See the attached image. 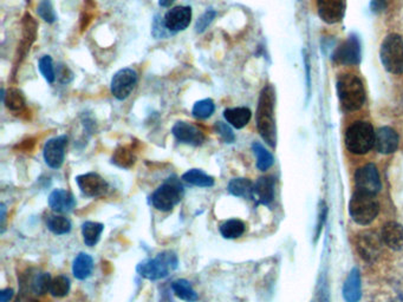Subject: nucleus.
Segmentation results:
<instances>
[{"label": "nucleus", "instance_id": "6ab92c4d", "mask_svg": "<svg viewBox=\"0 0 403 302\" xmlns=\"http://www.w3.org/2000/svg\"><path fill=\"white\" fill-rule=\"evenodd\" d=\"M252 199L258 204L270 206L275 200V178L271 176L259 177L254 183Z\"/></svg>", "mask_w": 403, "mask_h": 302}, {"label": "nucleus", "instance_id": "4468645a", "mask_svg": "<svg viewBox=\"0 0 403 302\" xmlns=\"http://www.w3.org/2000/svg\"><path fill=\"white\" fill-rule=\"evenodd\" d=\"M173 135L179 142L189 144L193 147H199L205 142V135L197 126L187 122H176L172 129Z\"/></svg>", "mask_w": 403, "mask_h": 302}, {"label": "nucleus", "instance_id": "de8ad7c7", "mask_svg": "<svg viewBox=\"0 0 403 302\" xmlns=\"http://www.w3.org/2000/svg\"><path fill=\"white\" fill-rule=\"evenodd\" d=\"M174 1L175 0H159V5L160 6H162V8H169Z\"/></svg>", "mask_w": 403, "mask_h": 302}, {"label": "nucleus", "instance_id": "7ed1b4c3", "mask_svg": "<svg viewBox=\"0 0 403 302\" xmlns=\"http://www.w3.org/2000/svg\"><path fill=\"white\" fill-rule=\"evenodd\" d=\"M337 94L341 104L347 111H356L365 104L363 83L354 74H342L337 81Z\"/></svg>", "mask_w": 403, "mask_h": 302}, {"label": "nucleus", "instance_id": "cd10ccee", "mask_svg": "<svg viewBox=\"0 0 403 302\" xmlns=\"http://www.w3.org/2000/svg\"><path fill=\"white\" fill-rule=\"evenodd\" d=\"M172 290L176 298L180 299L182 301L195 302L199 299V295L194 290L193 286L186 279L174 281L172 284Z\"/></svg>", "mask_w": 403, "mask_h": 302}, {"label": "nucleus", "instance_id": "9b49d317", "mask_svg": "<svg viewBox=\"0 0 403 302\" xmlns=\"http://www.w3.org/2000/svg\"><path fill=\"white\" fill-rule=\"evenodd\" d=\"M68 136L62 135L49 139L44 146L43 155L45 163L51 169H60L65 159V149L68 146Z\"/></svg>", "mask_w": 403, "mask_h": 302}, {"label": "nucleus", "instance_id": "39448f33", "mask_svg": "<svg viewBox=\"0 0 403 302\" xmlns=\"http://www.w3.org/2000/svg\"><path fill=\"white\" fill-rule=\"evenodd\" d=\"M184 193V186L181 182L176 177H169L167 181L155 190L150 197V202L160 212H172L175 206L181 202Z\"/></svg>", "mask_w": 403, "mask_h": 302}, {"label": "nucleus", "instance_id": "a211bd4d", "mask_svg": "<svg viewBox=\"0 0 403 302\" xmlns=\"http://www.w3.org/2000/svg\"><path fill=\"white\" fill-rule=\"evenodd\" d=\"M375 148L380 154L389 155L399 148V135L389 126H383L375 133Z\"/></svg>", "mask_w": 403, "mask_h": 302}, {"label": "nucleus", "instance_id": "2f4dec72", "mask_svg": "<svg viewBox=\"0 0 403 302\" xmlns=\"http://www.w3.org/2000/svg\"><path fill=\"white\" fill-rule=\"evenodd\" d=\"M252 150L254 155L257 157V168L262 171H266L267 169L273 165V156L271 155L270 151L266 150L260 143H254L252 144Z\"/></svg>", "mask_w": 403, "mask_h": 302}, {"label": "nucleus", "instance_id": "aec40b11", "mask_svg": "<svg viewBox=\"0 0 403 302\" xmlns=\"http://www.w3.org/2000/svg\"><path fill=\"white\" fill-rule=\"evenodd\" d=\"M47 201L49 207L51 208L53 212L60 214L73 212V208L76 207V199L71 193L64 189L53 190Z\"/></svg>", "mask_w": 403, "mask_h": 302}, {"label": "nucleus", "instance_id": "09e8293b", "mask_svg": "<svg viewBox=\"0 0 403 302\" xmlns=\"http://www.w3.org/2000/svg\"><path fill=\"white\" fill-rule=\"evenodd\" d=\"M391 302H403L402 297H398V298L393 299Z\"/></svg>", "mask_w": 403, "mask_h": 302}, {"label": "nucleus", "instance_id": "f8f14e48", "mask_svg": "<svg viewBox=\"0 0 403 302\" xmlns=\"http://www.w3.org/2000/svg\"><path fill=\"white\" fill-rule=\"evenodd\" d=\"M76 183L82 194L88 197L103 196L109 189V184L103 177L96 173H88L76 177Z\"/></svg>", "mask_w": 403, "mask_h": 302}, {"label": "nucleus", "instance_id": "c9c22d12", "mask_svg": "<svg viewBox=\"0 0 403 302\" xmlns=\"http://www.w3.org/2000/svg\"><path fill=\"white\" fill-rule=\"evenodd\" d=\"M4 103L10 110L19 111L25 107V98L21 91L13 89V90L9 91L8 95H5Z\"/></svg>", "mask_w": 403, "mask_h": 302}, {"label": "nucleus", "instance_id": "5701e85b", "mask_svg": "<svg viewBox=\"0 0 403 302\" xmlns=\"http://www.w3.org/2000/svg\"><path fill=\"white\" fill-rule=\"evenodd\" d=\"M94 271V260L86 253H80L75 258L73 264V277L77 280L84 281L89 279Z\"/></svg>", "mask_w": 403, "mask_h": 302}, {"label": "nucleus", "instance_id": "ddd939ff", "mask_svg": "<svg viewBox=\"0 0 403 302\" xmlns=\"http://www.w3.org/2000/svg\"><path fill=\"white\" fill-rule=\"evenodd\" d=\"M52 277L49 273L29 272V277L24 275L21 280V292L35 294V295H43L50 292Z\"/></svg>", "mask_w": 403, "mask_h": 302}, {"label": "nucleus", "instance_id": "a18cd8bd", "mask_svg": "<svg viewBox=\"0 0 403 302\" xmlns=\"http://www.w3.org/2000/svg\"><path fill=\"white\" fill-rule=\"evenodd\" d=\"M16 302H38L36 300L30 293H26V292H21L19 297H18Z\"/></svg>", "mask_w": 403, "mask_h": 302}, {"label": "nucleus", "instance_id": "412c9836", "mask_svg": "<svg viewBox=\"0 0 403 302\" xmlns=\"http://www.w3.org/2000/svg\"><path fill=\"white\" fill-rule=\"evenodd\" d=\"M382 241L395 251H403V225L398 222H387L382 228Z\"/></svg>", "mask_w": 403, "mask_h": 302}, {"label": "nucleus", "instance_id": "a19ab883", "mask_svg": "<svg viewBox=\"0 0 403 302\" xmlns=\"http://www.w3.org/2000/svg\"><path fill=\"white\" fill-rule=\"evenodd\" d=\"M326 215H328V207H326V203L321 201L319 206H318V223L317 227H316V235H315L316 240L319 238V235L322 233L323 225L326 223Z\"/></svg>", "mask_w": 403, "mask_h": 302}, {"label": "nucleus", "instance_id": "e433bc0d", "mask_svg": "<svg viewBox=\"0 0 403 302\" xmlns=\"http://www.w3.org/2000/svg\"><path fill=\"white\" fill-rule=\"evenodd\" d=\"M39 71L40 74H43V77L45 78V81L47 83L55 82L56 79V72H55V68H53V61L50 56H43L39 59L38 64Z\"/></svg>", "mask_w": 403, "mask_h": 302}, {"label": "nucleus", "instance_id": "c03bdc74", "mask_svg": "<svg viewBox=\"0 0 403 302\" xmlns=\"http://www.w3.org/2000/svg\"><path fill=\"white\" fill-rule=\"evenodd\" d=\"M14 292L12 288H5V290H0V302H10V300L13 298Z\"/></svg>", "mask_w": 403, "mask_h": 302}, {"label": "nucleus", "instance_id": "79ce46f5", "mask_svg": "<svg viewBox=\"0 0 403 302\" xmlns=\"http://www.w3.org/2000/svg\"><path fill=\"white\" fill-rule=\"evenodd\" d=\"M318 299H319V302H330V297L328 293V285H326V281L323 280V277H321V280H319Z\"/></svg>", "mask_w": 403, "mask_h": 302}, {"label": "nucleus", "instance_id": "b1692460", "mask_svg": "<svg viewBox=\"0 0 403 302\" xmlns=\"http://www.w3.org/2000/svg\"><path fill=\"white\" fill-rule=\"evenodd\" d=\"M251 116H252L251 110L249 108H245V107L226 109L223 111L225 120L236 129H243V128L247 126L249 120H251Z\"/></svg>", "mask_w": 403, "mask_h": 302}, {"label": "nucleus", "instance_id": "0eeeda50", "mask_svg": "<svg viewBox=\"0 0 403 302\" xmlns=\"http://www.w3.org/2000/svg\"><path fill=\"white\" fill-rule=\"evenodd\" d=\"M380 57L383 66L391 74L403 72V39L399 35H389L382 43Z\"/></svg>", "mask_w": 403, "mask_h": 302}, {"label": "nucleus", "instance_id": "c756f323", "mask_svg": "<svg viewBox=\"0 0 403 302\" xmlns=\"http://www.w3.org/2000/svg\"><path fill=\"white\" fill-rule=\"evenodd\" d=\"M47 227L55 235L69 234L73 228L71 221L62 215H49L47 219Z\"/></svg>", "mask_w": 403, "mask_h": 302}, {"label": "nucleus", "instance_id": "72a5a7b5", "mask_svg": "<svg viewBox=\"0 0 403 302\" xmlns=\"http://www.w3.org/2000/svg\"><path fill=\"white\" fill-rule=\"evenodd\" d=\"M215 102L210 98H205V100H199V102L194 104L192 113L197 120H207L215 113Z\"/></svg>", "mask_w": 403, "mask_h": 302}, {"label": "nucleus", "instance_id": "6e6552de", "mask_svg": "<svg viewBox=\"0 0 403 302\" xmlns=\"http://www.w3.org/2000/svg\"><path fill=\"white\" fill-rule=\"evenodd\" d=\"M382 238H378L373 232H363L356 238V248L361 258L374 264L378 261L382 253Z\"/></svg>", "mask_w": 403, "mask_h": 302}, {"label": "nucleus", "instance_id": "f03ea898", "mask_svg": "<svg viewBox=\"0 0 403 302\" xmlns=\"http://www.w3.org/2000/svg\"><path fill=\"white\" fill-rule=\"evenodd\" d=\"M179 267V259L174 251H166L153 259L143 260L138 264L136 272L140 277L149 281L166 279Z\"/></svg>", "mask_w": 403, "mask_h": 302}, {"label": "nucleus", "instance_id": "37998d69", "mask_svg": "<svg viewBox=\"0 0 403 302\" xmlns=\"http://www.w3.org/2000/svg\"><path fill=\"white\" fill-rule=\"evenodd\" d=\"M384 9H386V0H373L371 1V10H373V12H382Z\"/></svg>", "mask_w": 403, "mask_h": 302}, {"label": "nucleus", "instance_id": "49530a36", "mask_svg": "<svg viewBox=\"0 0 403 302\" xmlns=\"http://www.w3.org/2000/svg\"><path fill=\"white\" fill-rule=\"evenodd\" d=\"M5 220H6V207L4 203L0 204V225H1V233H4Z\"/></svg>", "mask_w": 403, "mask_h": 302}, {"label": "nucleus", "instance_id": "1a4fd4ad", "mask_svg": "<svg viewBox=\"0 0 403 302\" xmlns=\"http://www.w3.org/2000/svg\"><path fill=\"white\" fill-rule=\"evenodd\" d=\"M138 83V74L133 69H121L112 79V94L119 100H125L133 92Z\"/></svg>", "mask_w": 403, "mask_h": 302}, {"label": "nucleus", "instance_id": "473e14b6", "mask_svg": "<svg viewBox=\"0 0 403 302\" xmlns=\"http://www.w3.org/2000/svg\"><path fill=\"white\" fill-rule=\"evenodd\" d=\"M70 288H71V282L69 277L66 275H58L52 279L50 293L55 298H64L69 294Z\"/></svg>", "mask_w": 403, "mask_h": 302}, {"label": "nucleus", "instance_id": "393cba45", "mask_svg": "<svg viewBox=\"0 0 403 302\" xmlns=\"http://www.w3.org/2000/svg\"><path fill=\"white\" fill-rule=\"evenodd\" d=\"M254 183L249 181V178H233L228 186V193L236 197H244V199H252L254 196Z\"/></svg>", "mask_w": 403, "mask_h": 302}, {"label": "nucleus", "instance_id": "4c0bfd02", "mask_svg": "<svg viewBox=\"0 0 403 302\" xmlns=\"http://www.w3.org/2000/svg\"><path fill=\"white\" fill-rule=\"evenodd\" d=\"M217 16H218V12L215 10H207L206 12L204 13L202 17L197 19V24H195V31H197V33L205 32L207 30V27L212 24V22L215 20Z\"/></svg>", "mask_w": 403, "mask_h": 302}, {"label": "nucleus", "instance_id": "7c9ffc66", "mask_svg": "<svg viewBox=\"0 0 403 302\" xmlns=\"http://www.w3.org/2000/svg\"><path fill=\"white\" fill-rule=\"evenodd\" d=\"M136 161L134 151L128 147H119L112 155V163L120 168L129 169L133 167Z\"/></svg>", "mask_w": 403, "mask_h": 302}, {"label": "nucleus", "instance_id": "58836bf2", "mask_svg": "<svg viewBox=\"0 0 403 302\" xmlns=\"http://www.w3.org/2000/svg\"><path fill=\"white\" fill-rule=\"evenodd\" d=\"M215 130L217 134L219 135L220 137L223 139L225 143H233L236 141V135L233 133V130L223 122H215Z\"/></svg>", "mask_w": 403, "mask_h": 302}, {"label": "nucleus", "instance_id": "423d86ee", "mask_svg": "<svg viewBox=\"0 0 403 302\" xmlns=\"http://www.w3.org/2000/svg\"><path fill=\"white\" fill-rule=\"evenodd\" d=\"M375 144V131L367 122H355L345 133V146L355 155H365Z\"/></svg>", "mask_w": 403, "mask_h": 302}, {"label": "nucleus", "instance_id": "a878e982", "mask_svg": "<svg viewBox=\"0 0 403 302\" xmlns=\"http://www.w3.org/2000/svg\"><path fill=\"white\" fill-rule=\"evenodd\" d=\"M104 225L94 221H86L82 225V236L88 247H94L99 243L103 233Z\"/></svg>", "mask_w": 403, "mask_h": 302}, {"label": "nucleus", "instance_id": "2eb2a0df", "mask_svg": "<svg viewBox=\"0 0 403 302\" xmlns=\"http://www.w3.org/2000/svg\"><path fill=\"white\" fill-rule=\"evenodd\" d=\"M163 20L172 33L186 30L192 20V9L189 6H175L166 13Z\"/></svg>", "mask_w": 403, "mask_h": 302}, {"label": "nucleus", "instance_id": "bb28decb", "mask_svg": "<svg viewBox=\"0 0 403 302\" xmlns=\"http://www.w3.org/2000/svg\"><path fill=\"white\" fill-rule=\"evenodd\" d=\"M182 180L191 186L210 188L215 186V178L200 169H191L182 175Z\"/></svg>", "mask_w": 403, "mask_h": 302}, {"label": "nucleus", "instance_id": "c85d7f7f", "mask_svg": "<svg viewBox=\"0 0 403 302\" xmlns=\"http://www.w3.org/2000/svg\"><path fill=\"white\" fill-rule=\"evenodd\" d=\"M219 230L223 238L236 240L244 235L246 225L241 220L231 219V220L225 221L223 225H220Z\"/></svg>", "mask_w": 403, "mask_h": 302}, {"label": "nucleus", "instance_id": "4be33fe9", "mask_svg": "<svg viewBox=\"0 0 403 302\" xmlns=\"http://www.w3.org/2000/svg\"><path fill=\"white\" fill-rule=\"evenodd\" d=\"M343 299L345 302H358L362 298V280L361 273L357 268H352L347 280L344 281Z\"/></svg>", "mask_w": 403, "mask_h": 302}, {"label": "nucleus", "instance_id": "9d476101", "mask_svg": "<svg viewBox=\"0 0 403 302\" xmlns=\"http://www.w3.org/2000/svg\"><path fill=\"white\" fill-rule=\"evenodd\" d=\"M355 184H356L357 191L371 195L380 193L382 184L378 168L370 163L358 169L355 174Z\"/></svg>", "mask_w": 403, "mask_h": 302}, {"label": "nucleus", "instance_id": "f3484780", "mask_svg": "<svg viewBox=\"0 0 403 302\" xmlns=\"http://www.w3.org/2000/svg\"><path fill=\"white\" fill-rule=\"evenodd\" d=\"M345 0H318V13L323 22L334 24L343 19Z\"/></svg>", "mask_w": 403, "mask_h": 302}, {"label": "nucleus", "instance_id": "ea45409f", "mask_svg": "<svg viewBox=\"0 0 403 302\" xmlns=\"http://www.w3.org/2000/svg\"><path fill=\"white\" fill-rule=\"evenodd\" d=\"M151 33H153L155 38H163V37H167L169 33L172 35V32L168 30L167 26L164 24V20H160L158 16L155 17L154 23H153Z\"/></svg>", "mask_w": 403, "mask_h": 302}, {"label": "nucleus", "instance_id": "20e7f679", "mask_svg": "<svg viewBox=\"0 0 403 302\" xmlns=\"http://www.w3.org/2000/svg\"><path fill=\"white\" fill-rule=\"evenodd\" d=\"M349 212L352 220L361 225H368L378 217L380 203L375 195L357 191L349 203Z\"/></svg>", "mask_w": 403, "mask_h": 302}, {"label": "nucleus", "instance_id": "f704fd0d", "mask_svg": "<svg viewBox=\"0 0 403 302\" xmlns=\"http://www.w3.org/2000/svg\"><path fill=\"white\" fill-rule=\"evenodd\" d=\"M37 13L44 22L49 23V24H52L57 20V14L53 9L51 0H39Z\"/></svg>", "mask_w": 403, "mask_h": 302}, {"label": "nucleus", "instance_id": "f257e3e1", "mask_svg": "<svg viewBox=\"0 0 403 302\" xmlns=\"http://www.w3.org/2000/svg\"><path fill=\"white\" fill-rule=\"evenodd\" d=\"M276 92L272 85H266L258 100L257 129L267 146L275 148L277 144V126L275 118Z\"/></svg>", "mask_w": 403, "mask_h": 302}, {"label": "nucleus", "instance_id": "dca6fc26", "mask_svg": "<svg viewBox=\"0 0 403 302\" xmlns=\"http://www.w3.org/2000/svg\"><path fill=\"white\" fill-rule=\"evenodd\" d=\"M334 61L339 64L356 65L361 61L360 42L356 37H350L334 51Z\"/></svg>", "mask_w": 403, "mask_h": 302}]
</instances>
